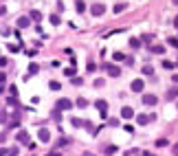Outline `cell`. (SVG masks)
<instances>
[{
    "label": "cell",
    "mask_w": 178,
    "mask_h": 156,
    "mask_svg": "<svg viewBox=\"0 0 178 156\" xmlns=\"http://www.w3.org/2000/svg\"><path fill=\"white\" fill-rule=\"evenodd\" d=\"M130 46H132V48H139V46H141V40L132 38V40H130Z\"/></svg>",
    "instance_id": "22"
},
{
    "label": "cell",
    "mask_w": 178,
    "mask_h": 156,
    "mask_svg": "<svg viewBox=\"0 0 178 156\" xmlns=\"http://www.w3.org/2000/svg\"><path fill=\"white\" fill-rule=\"evenodd\" d=\"M165 97H167V99H169V101H171V99H176V97H178V90H176V88H169V90H167V95H165Z\"/></svg>",
    "instance_id": "15"
},
{
    "label": "cell",
    "mask_w": 178,
    "mask_h": 156,
    "mask_svg": "<svg viewBox=\"0 0 178 156\" xmlns=\"http://www.w3.org/2000/svg\"><path fill=\"white\" fill-rule=\"evenodd\" d=\"M75 9H77V13H84L86 11V2L84 0H77V2H75Z\"/></svg>",
    "instance_id": "12"
},
{
    "label": "cell",
    "mask_w": 178,
    "mask_h": 156,
    "mask_svg": "<svg viewBox=\"0 0 178 156\" xmlns=\"http://www.w3.org/2000/svg\"><path fill=\"white\" fill-rule=\"evenodd\" d=\"M86 106H88V101H86L84 97H79V99H77V108H86Z\"/></svg>",
    "instance_id": "20"
},
{
    "label": "cell",
    "mask_w": 178,
    "mask_h": 156,
    "mask_svg": "<svg viewBox=\"0 0 178 156\" xmlns=\"http://www.w3.org/2000/svg\"><path fill=\"white\" fill-rule=\"evenodd\" d=\"M48 20H51V24H55V27H57V24H60V16H57V13H55V16H51Z\"/></svg>",
    "instance_id": "24"
},
{
    "label": "cell",
    "mask_w": 178,
    "mask_h": 156,
    "mask_svg": "<svg viewBox=\"0 0 178 156\" xmlns=\"http://www.w3.org/2000/svg\"><path fill=\"white\" fill-rule=\"evenodd\" d=\"M152 53H156V55L165 53V46H161V44H154V46H152Z\"/></svg>",
    "instance_id": "14"
},
{
    "label": "cell",
    "mask_w": 178,
    "mask_h": 156,
    "mask_svg": "<svg viewBox=\"0 0 178 156\" xmlns=\"http://www.w3.org/2000/svg\"><path fill=\"white\" fill-rule=\"evenodd\" d=\"M0 66H7V57H0Z\"/></svg>",
    "instance_id": "37"
},
{
    "label": "cell",
    "mask_w": 178,
    "mask_h": 156,
    "mask_svg": "<svg viewBox=\"0 0 178 156\" xmlns=\"http://www.w3.org/2000/svg\"><path fill=\"white\" fill-rule=\"evenodd\" d=\"M167 145H169L167 139H158V141H156V147H167Z\"/></svg>",
    "instance_id": "18"
},
{
    "label": "cell",
    "mask_w": 178,
    "mask_h": 156,
    "mask_svg": "<svg viewBox=\"0 0 178 156\" xmlns=\"http://www.w3.org/2000/svg\"><path fill=\"white\" fill-rule=\"evenodd\" d=\"M95 108L101 112V117H106V110H108V101H104V99H97V101H95Z\"/></svg>",
    "instance_id": "3"
},
{
    "label": "cell",
    "mask_w": 178,
    "mask_h": 156,
    "mask_svg": "<svg viewBox=\"0 0 178 156\" xmlns=\"http://www.w3.org/2000/svg\"><path fill=\"white\" fill-rule=\"evenodd\" d=\"M7 156H18V147H11V149H7Z\"/></svg>",
    "instance_id": "28"
},
{
    "label": "cell",
    "mask_w": 178,
    "mask_h": 156,
    "mask_svg": "<svg viewBox=\"0 0 178 156\" xmlns=\"http://www.w3.org/2000/svg\"><path fill=\"white\" fill-rule=\"evenodd\" d=\"M130 88H132L134 92H141V90L145 88V84H143V79H134V82L130 84Z\"/></svg>",
    "instance_id": "8"
},
{
    "label": "cell",
    "mask_w": 178,
    "mask_h": 156,
    "mask_svg": "<svg viewBox=\"0 0 178 156\" xmlns=\"http://www.w3.org/2000/svg\"><path fill=\"white\" fill-rule=\"evenodd\" d=\"M104 68H106V73H108L110 77H119V75H121V68H119V66H114V64H106Z\"/></svg>",
    "instance_id": "4"
},
{
    "label": "cell",
    "mask_w": 178,
    "mask_h": 156,
    "mask_svg": "<svg viewBox=\"0 0 178 156\" xmlns=\"http://www.w3.org/2000/svg\"><path fill=\"white\" fill-rule=\"evenodd\" d=\"M125 7H128V5H117V7H114V13H121V11H125Z\"/></svg>",
    "instance_id": "25"
},
{
    "label": "cell",
    "mask_w": 178,
    "mask_h": 156,
    "mask_svg": "<svg viewBox=\"0 0 178 156\" xmlns=\"http://www.w3.org/2000/svg\"><path fill=\"white\" fill-rule=\"evenodd\" d=\"M158 97L156 95H143V106H156Z\"/></svg>",
    "instance_id": "5"
},
{
    "label": "cell",
    "mask_w": 178,
    "mask_h": 156,
    "mask_svg": "<svg viewBox=\"0 0 178 156\" xmlns=\"http://www.w3.org/2000/svg\"><path fill=\"white\" fill-rule=\"evenodd\" d=\"M0 156H7V149L5 147H0Z\"/></svg>",
    "instance_id": "38"
},
{
    "label": "cell",
    "mask_w": 178,
    "mask_h": 156,
    "mask_svg": "<svg viewBox=\"0 0 178 156\" xmlns=\"http://www.w3.org/2000/svg\"><path fill=\"white\" fill-rule=\"evenodd\" d=\"M104 84H106L104 79H95V88H101V86H104Z\"/></svg>",
    "instance_id": "34"
},
{
    "label": "cell",
    "mask_w": 178,
    "mask_h": 156,
    "mask_svg": "<svg viewBox=\"0 0 178 156\" xmlns=\"http://www.w3.org/2000/svg\"><path fill=\"white\" fill-rule=\"evenodd\" d=\"M38 139H40L42 143H48L51 134H48V130H46V127H40V132H38Z\"/></svg>",
    "instance_id": "7"
},
{
    "label": "cell",
    "mask_w": 178,
    "mask_h": 156,
    "mask_svg": "<svg viewBox=\"0 0 178 156\" xmlns=\"http://www.w3.org/2000/svg\"><path fill=\"white\" fill-rule=\"evenodd\" d=\"M104 152L110 156V154H114V152H117V145H106V149H104Z\"/></svg>",
    "instance_id": "19"
},
{
    "label": "cell",
    "mask_w": 178,
    "mask_h": 156,
    "mask_svg": "<svg viewBox=\"0 0 178 156\" xmlns=\"http://www.w3.org/2000/svg\"><path fill=\"white\" fill-rule=\"evenodd\" d=\"M38 70H40L38 64H31V66H29V73H38Z\"/></svg>",
    "instance_id": "33"
},
{
    "label": "cell",
    "mask_w": 178,
    "mask_h": 156,
    "mask_svg": "<svg viewBox=\"0 0 178 156\" xmlns=\"http://www.w3.org/2000/svg\"><path fill=\"white\" fill-rule=\"evenodd\" d=\"M64 145H68V139H64V136H62V139L57 141V147H64Z\"/></svg>",
    "instance_id": "27"
},
{
    "label": "cell",
    "mask_w": 178,
    "mask_h": 156,
    "mask_svg": "<svg viewBox=\"0 0 178 156\" xmlns=\"http://www.w3.org/2000/svg\"><path fill=\"white\" fill-rule=\"evenodd\" d=\"M147 121H152V119H149L147 114H139V117H136V123H139V125H145Z\"/></svg>",
    "instance_id": "13"
},
{
    "label": "cell",
    "mask_w": 178,
    "mask_h": 156,
    "mask_svg": "<svg viewBox=\"0 0 178 156\" xmlns=\"http://www.w3.org/2000/svg\"><path fill=\"white\" fill-rule=\"evenodd\" d=\"M90 13L99 18V16H104V13H106V7H104V5H101V2H95V5L90 7Z\"/></svg>",
    "instance_id": "2"
},
{
    "label": "cell",
    "mask_w": 178,
    "mask_h": 156,
    "mask_svg": "<svg viewBox=\"0 0 178 156\" xmlns=\"http://www.w3.org/2000/svg\"><path fill=\"white\" fill-rule=\"evenodd\" d=\"M29 18H31V20H35V22H40V20H42V11H38V9H33V11L29 13Z\"/></svg>",
    "instance_id": "11"
},
{
    "label": "cell",
    "mask_w": 178,
    "mask_h": 156,
    "mask_svg": "<svg viewBox=\"0 0 178 156\" xmlns=\"http://www.w3.org/2000/svg\"><path fill=\"white\" fill-rule=\"evenodd\" d=\"M18 27H20V29H27V27H31V18H29V16H22V18H18Z\"/></svg>",
    "instance_id": "6"
},
{
    "label": "cell",
    "mask_w": 178,
    "mask_h": 156,
    "mask_svg": "<svg viewBox=\"0 0 178 156\" xmlns=\"http://www.w3.org/2000/svg\"><path fill=\"white\" fill-rule=\"evenodd\" d=\"M48 88H51V90H62L60 82H55V79H53V82H48Z\"/></svg>",
    "instance_id": "16"
},
{
    "label": "cell",
    "mask_w": 178,
    "mask_h": 156,
    "mask_svg": "<svg viewBox=\"0 0 178 156\" xmlns=\"http://www.w3.org/2000/svg\"><path fill=\"white\" fill-rule=\"evenodd\" d=\"M143 73H145V75H152V73H154V68H152V66H143Z\"/></svg>",
    "instance_id": "31"
},
{
    "label": "cell",
    "mask_w": 178,
    "mask_h": 156,
    "mask_svg": "<svg viewBox=\"0 0 178 156\" xmlns=\"http://www.w3.org/2000/svg\"><path fill=\"white\" fill-rule=\"evenodd\" d=\"M171 79H174V82H176V84H178V75H174V77H171Z\"/></svg>",
    "instance_id": "41"
},
{
    "label": "cell",
    "mask_w": 178,
    "mask_h": 156,
    "mask_svg": "<svg viewBox=\"0 0 178 156\" xmlns=\"http://www.w3.org/2000/svg\"><path fill=\"white\" fill-rule=\"evenodd\" d=\"M171 2H174V5H178V0H171Z\"/></svg>",
    "instance_id": "42"
},
{
    "label": "cell",
    "mask_w": 178,
    "mask_h": 156,
    "mask_svg": "<svg viewBox=\"0 0 178 156\" xmlns=\"http://www.w3.org/2000/svg\"><path fill=\"white\" fill-rule=\"evenodd\" d=\"M163 68H167V70H169V68H174V64H171L169 60H163Z\"/></svg>",
    "instance_id": "26"
},
{
    "label": "cell",
    "mask_w": 178,
    "mask_h": 156,
    "mask_svg": "<svg viewBox=\"0 0 178 156\" xmlns=\"http://www.w3.org/2000/svg\"><path fill=\"white\" fill-rule=\"evenodd\" d=\"M70 123H73L75 127H82V125H84V121H82V119H77V117H73V119H70Z\"/></svg>",
    "instance_id": "17"
},
{
    "label": "cell",
    "mask_w": 178,
    "mask_h": 156,
    "mask_svg": "<svg viewBox=\"0 0 178 156\" xmlns=\"http://www.w3.org/2000/svg\"><path fill=\"white\" fill-rule=\"evenodd\" d=\"M70 79H73L75 86H82V77H70Z\"/></svg>",
    "instance_id": "29"
},
{
    "label": "cell",
    "mask_w": 178,
    "mask_h": 156,
    "mask_svg": "<svg viewBox=\"0 0 178 156\" xmlns=\"http://www.w3.org/2000/svg\"><path fill=\"white\" fill-rule=\"evenodd\" d=\"M121 117H123V119H132V117H134V110H132L130 106H125V108H121Z\"/></svg>",
    "instance_id": "9"
},
{
    "label": "cell",
    "mask_w": 178,
    "mask_h": 156,
    "mask_svg": "<svg viewBox=\"0 0 178 156\" xmlns=\"http://www.w3.org/2000/svg\"><path fill=\"white\" fill-rule=\"evenodd\" d=\"M171 152H174V156H178V143H176V145L171 147Z\"/></svg>",
    "instance_id": "36"
},
{
    "label": "cell",
    "mask_w": 178,
    "mask_h": 156,
    "mask_svg": "<svg viewBox=\"0 0 178 156\" xmlns=\"http://www.w3.org/2000/svg\"><path fill=\"white\" fill-rule=\"evenodd\" d=\"M55 108H57L60 112H62V110H70V108H73V101H70V99H66V97H62V99L55 103Z\"/></svg>",
    "instance_id": "1"
},
{
    "label": "cell",
    "mask_w": 178,
    "mask_h": 156,
    "mask_svg": "<svg viewBox=\"0 0 178 156\" xmlns=\"http://www.w3.org/2000/svg\"><path fill=\"white\" fill-rule=\"evenodd\" d=\"M16 139H18L20 143H29V132H24V130H20V132L16 134Z\"/></svg>",
    "instance_id": "10"
},
{
    "label": "cell",
    "mask_w": 178,
    "mask_h": 156,
    "mask_svg": "<svg viewBox=\"0 0 178 156\" xmlns=\"http://www.w3.org/2000/svg\"><path fill=\"white\" fill-rule=\"evenodd\" d=\"M167 44H169V46H174V48H178V38H169V40H167Z\"/></svg>",
    "instance_id": "23"
},
{
    "label": "cell",
    "mask_w": 178,
    "mask_h": 156,
    "mask_svg": "<svg viewBox=\"0 0 178 156\" xmlns=\"http://www.w3.org/2000/svg\"><path fill=\"white\" fill-rule=\"evenodd\" d=\"M141 156H154V154H149V152H143V154H141Z\"/></svg>",
    "instance_id": "40"
},
{
    "label": "cell",
    "mask_w": 178,
    "mask_h": 156,
    "mask_svg": "<svg viewBox=\"0 0 178 156\" xmlns=\"http://www.w3.org/2000/svg\"><path fill=\"white\" fill-rule=\"evenodd\" d=\"M5 79H7V75H5V73H0V84H5Z\"/></svg>",
    "instance_id": "35"
},
{
    "label": "cell",
    "mask_w": 178,
    "mask_h": 156,
    "mask_svg": "<svg viewBox=\"0 0 178 156\" xmlns=\"http://www.w3.org/2000/svg\"><path fill=\"white\" fill-rule=\"evenodd\" d=\"M112 57H114V60H117V62H121V60H125V57H123V53H119V51H117V53H114V55H112Z\"/></svg>",
    "instance_id": "32"
},
{
    "label": "cell",
    "mask_w": 178,
    "mask_h": 156,
    "mask_svg": "<svg viewBox=\"0 0 178 156\" xmlns=\"http://www.w3.org/2000/svg\"><path fill=\"white\" fill-rule=\"evenodd\" d=\"M75 73H77V70H75V68H73V66H70V68H66V70H64V75H66V77H75Z\"/></svg>",
    "instance_id": "21"
},
{
    "label": "cell",
    "mask_w": 178,
    "mask_h": 156,
    "mask_svg": "<svg viewBox=\"0 0 178 156\" xmlns=\"http://www.w3.org/2000/svg\"><path fill=\"white\" fill-rule=\"evenodd\" d=\"M152 40H154V35H143V42L145 44H152Z\"/></svg>",
    "instance_id": "30"
},
{
    "label": "cell",
    "mask_w": 178,
    "mask_h": 156,
    "mask_svg": "<svg viewBox=\"0 0 178 156\" xmlns=\"http://www.w3.org/2000/svg\"><path fill=\"white\" fill-rule=\"evenodd\" d=\"M174 27H176V29H178V16H176V18H174Z\"/></svg>",
    "instance_id": "39"
}]
</instances>
